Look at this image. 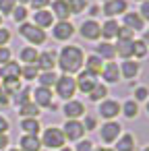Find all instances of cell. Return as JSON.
Returning <instances> with one entry per match:
<instances>
[{
  "instance_id": "obj_49",
  "label": "cell",
  "mask_w": 149,
  "mask_h": 151,
  "mask_svg": "<svg viewBox=\"0 0 149 151\" xmlns=\"http://www.w3.org/2000/svg\"><path fill=\"white\" fill-rule=\"evenodd\" d=\"M9 128H11V122H9V118L0 114V132H9Z\"/></svg>"
},
{
  "instance_id": "obj_44",
  "label": "cell",
  "mask_w": 149,
  "mask_h": 151,
  "mask_svg": "<svg viewBox=\"0 0 149 151\" xmlns=\"http://www.w3.org/2000/svg\"><path fill=\"white\" fill-rule=\"evenodd\" d=\"M9 60H13V52H11L6 46H0V64H4V62H9Z\"/></svg>"
},
{
  "instance_id": "obj_23",
  "label": "cell",
  "mask_w": 149,
  "mask_h": 151,
  "mask_svg": "<svg viewBox=\"0 0 149 151\" xmlns=\"http://www.w3.org/2000/svg\"><path fill=\"white\" fill-rule=\"evenodd\" d=\"M114 50H116V56H120L122 60L132 58V40H116Z\"/></svg>"
},
{
  "instance_id": "obj_18",
  "label": "cell",
  "mask_w": 149,
  "mask_h": 151,
  "mask_svg": "<svg viewBox=\"0 0 149 151\" xmlns=\"http://www.w3.org/2000/svg\"><path fill=\"white\" fill-rule=\"evenodd\" d=\"M101 79H104V83H118L120 81V68H118V64L112 60V62H104V68H101Z\"/></svg>"
},
{
  "instance_id": "obj_13",
  "label": "cell",
  "mask_w": 149,
  "mask_h": 151,
  "mask_svg": "<svg viewBox=\"0 0 149 151\" xmlns=\"http://www.w3.org/2000/svg\"><path fill=\"white\" fill-rule=\"evenodd\" d=\"M62 112H64L66 120H79L81 116H85V104L81 99H68V101H64Z\"/></svg>"
},
{
  "instance_id": "obj_15",
  "label": "cell",
  "mask_w": 149,
  "mask_h": 151,
  "mask_svg": "<svg viewBox=\"0 0 149 151\" xmlns=\"http://www.w3.org/2000/svg\"><path fill=\"white\" fill-rule=\"evenodd\" d=\"M56 58H58V54L54 52V50H46V52H40V56H37V68H40V73H46V70H54L56 68Z\"/></svg>"
},
{
  "instance_id": "obj_7",
  "label": "cell",
  "mask_w": 149,
  "mask_h": 151,
  "mask_svg": "<svg viewBox=\"0 0 149 151\" xmlns=\"http://www.w3.org/2000/svg\"><path fill=\"white\" fill-rule=\"evenodd\" d=\"M75 83H77V91H81V93H89L99 81H97V75H93V73H89V70H79L77 73V77H75Z\"/></svg>"
},
{
  "instance_id": "obj_55",
  "label": "cell",
  "mask_w": 149,
  "mask_h": 151,
  "mask_svg": "<svg viewBox=\"0 0 149 151\" xmlns=\"http://www.w3.org/2000/svg\"><path fill=\"white\" fill-rule=\"evenodd\" d=\"M145 112L149 114V97H147V101H145Z\"/></svg>"
},
{
  "instance_id": "obj_47",
  "label": "cell",
  "mask_w": 149,
  "mask_h": 151,
  "mask_svg": "<svg viewBox=\"0 0 149 151\" xmlns=\"http://www.w3.org/2000/svg\"><path fill=\"white\" fill-rule=\"evenodd\" d=\"M116 40H135V37H132V31H130V29H126V27H122V25H120Z\"/></svg>"
},
{
  "instance_id": "obj_56",
  "label": "cell",
  "mask_w": 149,
  "mask_h": 151,
  "mask_svg": "<svg viewBox=\"0 0 149 151\" xmlns=\"http://www.w3.org/2000/svg\"><path fill=\"white\" fill-rule=\"evenodd\" d=\"M6 151H21L19 147H13V149H6Z\"/></svg>"
},
{
  "instance_id": "obj_26",
  "label": "cell",
  "mask_w": 149,
  "mask_h": 151,
  "mask_svg": "<svg viewBox=\"0 0 149 151\" xmlns=\"http://www.w3.org/2000/svg\"><path fill=\"white\" fill-rule=\"evenodd\" d=\"M52 15H54L58 21H68L71 11H68L66 0H54V2H52Z\"/></svg>"
},
{
  "instance_id": "obj_48",
  "label": "cell",
  "mask_w": 149,
  "mask_h": 151,
  "mask_svg": "<svg viewBox=\"0 0 149 151\" xmlns=\"http://www.w3.org/2000/svg\"><path fill=\"white\" fill-rule=\"evenodd\" d=\"M143 21H149V0H143L141 2V11H139Z\"/></svg>"
},
{
  "instance_id": "obj_38",
  "label": "cell",
  "mask_w": 149,
  "mask_h": 151,
  "mask_svg": "<svg viewBox=\"0 0 149 151\" xmlns=\"http://www.w3.org/2000/svg\"><path fill=\"white\" fill-rule=\"evenodd\" d=\"M2 87L9 91V95H11V99H13V95H15L23 85H21V79H9V81H2Z\"/></svg>"
},
{
  "instance_id": "obj_54",
  "label": "cell",
  "mask_w": 149,
  "mask_h": 151,
  "mask_svg": "<svg viewBox=\"0 0 149 151\" xmlns=\"http://www.w3.org/2000/svg\"><path fill=\"white\" fill-rule=\"evenodd\" d=\"M58 151H73V149H71V147H66V145H64V147H60V149H58Z\"/></svg>"
},
{
  "instance_id": "obj_60",
  "label": "cell",
  "mask_w": 149,
  "mask_h": 151,
  "mask_svg": "<svg viewBox=\"0 0 149 151\" xmlns=\"http://www.w3.org/2000/svg\"><path fill=\"white\" fill-rule=\"evenodd\" d=\"M104 2H106V0H104Z\"/></svg>"
},
{
  "instance_id": "obj_20",
  "label": "cell",
  "mask_w": 149,
  "mask_h": 151,
  "mask_svg": "<svg viewBox=\"0 0 149 151\" xmlns=\"http://www.w3.org/2000/svg\"><path fill=\"white\" fill-rule=\"evenodd\" d=\"M135 145H137L135 134L132 132H122L114 143V151H135Z\"/></svg>"
},
{
  "instance_id": "obj_40",
  "label": "cell",
  "mask_w": 149,
  "mask_h": 151,
  "mask_svg": "<svg viewBox=\"0 0 149 151\" xmlns=\"http://www.w3.org/2000/svg\"><path fill=\"white\" fill-rule=\"evenodd\" d=\"M17 6V2L15 0H0V15H11L13 13V9Z\"/></svg>"
},
{
  "instance_id": "obj_28",
  "label": "cell",
  "mask_w": 149,
  "mask_h": 151,
  "mask_svg": "<svg viewBox=\"0 0 149 151\" xmlns=\"http://www.w3.org/2000/svg\"><path fill=\"white\" fill-rule=\"evenodd\" d=\"M87 97H89V101L99 104L101 99H106V97H108V85H106V83H97V85L87 93Z\"/></svg>"
},
{
  "instance_id": "obj_39",
  "label": "cell",
  "mask_w": 149,
  "mask_h": 151,
  "mask_svg": "<svg viewBox=\"0 0 149 151\" xmlns=\"http://www.w3.org/2000/svg\"><path fill=\"white\" fill-rule=\"evenodd\" d=\"M81 124H83L85 132H87V130H95V128H97V118H95V116L85 114V116H83V120H81Z\"/></svg>"
},
{
  "instance_id": "obj_36",
  "label": "cell",
  "mask_w": 149,
  "mask_h": 151,
  "mask_svg": "<svg viewBox=\"0 0 149 151\" xmlns=\"http://www.w3.org/2000/svg\"><path fill=\"white\" fill-rule=\"evenodd\" d=\"M27 9L25 6H21V4H17L15 9H13V13H11V17H13V21L17 23V25H21V23H25L27 21Z\"/></svg>"
},
{
  "instance_id": "obj_29",
  "label": "cell",
  "mask_w": 149,
  "mask_h": 151,
  "mask_svg": "<svg viewBox=\"0 0 149 151\" xmlns=\"http://www.w3.org/2000/svg\"><path fill=\"white\" fill-rule=\"evenodd\" d=\"M37 56H40V52H37L33 46H25V48H21V52H19V60H21L23 64H33V62H37Z\"/></svg>"
},
{
  "instance_id": "obj_37",
  "label": "cell",
  "mask_w": 149,
  "mask_h": 151,
  "mask_svg": "<svg viewBox=\"0 0 149 151\" xmlns=\"http://www.w3.org/2000/svg\"><path fill=\"white\" fill-rule=\"evenodd\" d=\"M66 4H68L71 15H81L87 9V0H66Z\"/></svg>"
},
{
  "instance_id": "obj_10",
  "label": "cell",
  "mask_w": 149,
  "mask_h": 151,
  "mask_svg": "<svg viewBox=\"0 0 149 151\" xmlns=\"http://www.w3.org/2000/svg\"><path fill=\"white\" fill-rule=\"evenodd\" d=\"M79 31H81V37L87 40V42H97V40L101 37V27H99V23L93 21V19L83 21L81 27H79Z\"/></svg>"
},
{
  "instance_id": "obj_11",
  "label": "cell",
  "mask_w": 149,
  "mask_h": 151,
  "mask_svg": "<svg viewBox=\"0 0 149 151\" xmlns=\"http://www.w3.org/2000/svg\"><path fill=\"white\" fill-rule=\"evenodd\" d=\"M62 132H64L66 141H81L85 134V128H83L81 120H66L62 124Z\"/></svg>"
},
{
  "instance_id": "obj_50",
  "label": "cell",
  "mask_w": 149,
  "mask_h": 151,
  "mask_svg": "<svg viewBox=\"0 0 149 151\" xmlns=\"http://www.w3.org/2000/svg\"><path fill=\"white\" fill-rule=\"evenodd\" d=\"M9 143H11L9 134H6V132H0V151H4V149H9Z\"/></svg>"
},
{
  "instance_id": "obj_4",
  "label": "cell",
  "mask_w": 149,
  "mask_h": 151,
  "mask_svg": "<svg viewBox=\"0 0 149 151\" xmlns=\"http://www.w3.org/2000/svg\"><path fill=\"white\" fill-rule=\"evenodd\" d=\"M19 33H21V37H25L33 48L46 44V40H48V35H46L44 29H40V27H35L33 23H27V21L19 25Z\"/></svg>"
},
{
  "instance_id": "obj_17",
  "label": "cell",
  "mask_w": 149,
  "mask_h": 151,
  "mask_svg": "<svg viewBox=\"0 0 149 151\" xmlns=\"http://www.w3.org/2000/svg\"><path fill=\"white\" fill-rule=\"evenodd\" d=\"M0 79L9 81V79H21V66L15 60H9L4 64H0Z\"/></svg>"
},
{
  "instance_id": "obj_58",
  "label": "cell",
  "mask_w": 149,
  "mask_h": 151,
  "mask_svg": "<svg viewBox=\"0 0 149 151\" xmlns=\"http://www.w3.org/2000/svg\"><path fill=\"white\" fill-rule=\"evenodd\" d=\"M0 27H2V15H0Z\"/></svg>"
},
{
  "instance_id": "obj_32",
  "label": "cell",
  "mask_w": 149,
  "mask_h": 151,
  "mask_svg": "<svg viewBox=\"0 0 149 151\" xmlns=\"http://www.w3.org/2000/svg\"><path fill=\"white\" fill-rule=\"evenodd\" d=\"M27 101H31V87H21V89L13 95V104H15L17 108H21V106H25Z\"/></svg>"
},
{
  "instance_id": "obj_51",
  "label": "cell",
  "mask_w": 149,
  "mask_h": 151,
  "mask_svg": "<svg viewBox=\"0 0 149 151\" xmlns=\"http://www.w3.org/2000/svg\"><path fill=\"white\" fill-rule=\"evenodd\" d=\"M143 42H145V44H147V48H149V29L143 33Z\"/></svg>"
},
{
  "instance_id": "obj_34",
  "label": "cell",
  "mask_w": 149,
  "mask_h": 151,
  "mask_svg": "<svg viewBox=\"0 0 149 151\" xmlns=\"http://www.w3.org/2000/svg\"><path fill=\"white\" fill-rule=\"evenodd\" d=\"M17 110H19V116H23V118H37L40 112H42V108H37L33 101H27L25 106H21Z\"/></svg>"
},
{
  "instance_id": "obj_31",
  "label": "cell",
  "mask_w": 149,
  "mask_h": 151,
  "mask_svg": "<svg viewBox=\"0 0 149 151\" xmlns=\"http://www.w3.org/2000/svg\"><path fill=\"white\" fill-rule=\"evenodd\" d=\"M56 79H58V75H56L54 70H46V73H40V75H37L40 87H46V89H52V87L56 85Z\"/></svg>"
},
{
  "instance_id": "obj_30",
  "label": "cell",
  "mask_w": 149,
  "mask_h": 151,
  "mask_svg": "<svg viewBox=\"0 0 149 151\" xmlns=\"http://www.w3.org/2000/svg\"><path fill=\"white\" fill-rule=\"evenodd\" d=\"M120 112H122L124 118L132 120L135 116H139V101H135V99H126V101L120 106Z\"/></svg>"
},
{
  "instance_id": "obj_42",
  "label": "cell",
  "mask_w": 149,
  "mask_h": 151,
  "mask_svg": "<svg viewBox=\"0 0 149 151\" xmlns=\"http://www.w3.org/2000/svg\"><path fill=\"white\" fill-rule=\"evenodd\" d=\"M147 97H149V89L147 87H137L135 89V101H147Z\"/></svg>"
},
{
  "instance_id": "obj_53",
  "label": "cell",
  "mask_w": 149,
  "mask_h": 151,
  "mask_svg": "<svg viewBox=\"0 0 149 151\" xmlns=\"http://www.w3.org/2000/svg\"><path fill=\"white\" fill-rule=\"evenodd\" d=\"M95 151H114V149H110V147H99V149H95Z\"/></svg>"
},
{
  "instance_id": "obj_35",
  "label": "cell",
  "mask_w": 149,
  "mask_h": 151,
  "mask_svg": "<svg viewBox=\"0 0 149 151\" xmlns=\"http://www.w3.org/2000/svg\"><path fill=\"white\" fill-rule=\"evenodd\" d=\"M37 75H40V68H37L35 62H33V64H23V66H21V79H25V81H35Z\"/></svg>"
},
{
  "instance_id": "obj_41",
  "label": "cell",
  "mask_w": 149,
  "mask_h": 151,
  "mask_svg": "<svg viewBox=\"0 0 149 151\" xmlns=\"http://www.w3.org/2000/svg\"><path fill=\"white\" fill-rule=\"evenodd\" d=\"M73 151H95V145L89 139H81V141H77V147Z\"/></svg>"
},
{
  "instance_id": "obj_52",
  "label": "cell",
  "mask_w": 149,
  "mask_h": 151,
  "mask_svg": "<svg viewBox=\"0 0 149 151\" xmlns=\"http://www.w3.org/2000/svg\"><path fill=\"white\" fill-rule=\"evenodd\" d=\"M15 2H19L21 6H25V4H29V0H15Z\"/></svg>"
},
{
  "instance_id": "obj_5",
  "label": "cell",
  "mask_w": 149,
  "mask_h": 151,
  "mask_svg": "<svg viewBox=\"0 0 149 151\" xmlns=\"http://www.w3.org/2000/svg\"><path fill=\"white\" fill-rule=\"evenodd\" d=\"M31 101L37 106V108H46V110H56L58 106L54 104V93L52 89H46V87H35L31 89Z\"/></svg>"
},
{
  "instance_id": "obj_9",
  "label": "cell",
  "mask_w": 149,
  "mask_h": 151,
  "mask_svg": "<svg viewBox=\"0 0 149 151\" xmlns=\"http://www.w3.org/2000/svg\"><path fill=\"white\" fill-rule=\"evenodd\" d=\"M97 114L104 118V120H114L118 114H120V104L116 99H101L97 104Z\"/></svg>"
},
{
  "instance_id": "obj_14",
  "label": "cell",
  "mask_w": 149,
  "mask_h": 151,
  "mask_svg": "<svg viewBox=\"0 0 149 151\" xmlns=\"http://www.w3.org/2000/svg\"><path fill=\"white\" fill-rule=\"evenodd\" d=\"M118 68H120V79H126V81H135L139 77V73H141L139 62L132 60V58L122 60V64H118Z\"/></svg>"
},
{
  "instance_id": "obj_46",
  "label": "cell",
  "mask_w": 149,
  "mask_h": 151,
  "mask_svg": "<svg viewBox=\"0 0 149 151\" xmlns=\"http://www.w3.org/2000/svg\"><path fill=\"white\" fill-rule=\"evenodd\" d=\"M52 0H29V4L33 6V11H44Z\"/></svg>"
},
{
  "instance_id": "obj_27",
  "label": "cell",
  "mask_w": 149,
  "mask_h": 151,
  "mask_svg": "<svg viewBox=\"0 0 149 151\" xmlns=\"http://www.w3.org/2000/svg\"><path fill=\"white\" fill-rule=\"evenodd\" d=\"M83 64H85V70H89V73L97 75V77H99V73H101V68H104V60H101L97 54H91V56H87Z\"/></svg>"
},
{
  "instance_id": "obj_33",
  "label": "cell",
  "mask_w": 149,
  "mask_h": 151,
  "mask_svg": "<svg viewBox=\"0 0 149 151\" xmlns=\"http://www.w3.org/2000/svg\"><path fill=\"white\" fill-rule=\"evenodd\" d=\"M149 54V48L143 40H132V58L135 60H143Z\"/></svg>"
},
{
  "instance_id": "obj_45",
  "label": "cell",
  "mask_w": 149,
  "mask_h": 151,
  "mask_svg": "<svg viewBox=\"0 0 149 151\" xmlns=\"http://www.w3.org/2000/svg\"><path fill=\"white\" fill-rule=\"evenodd\" d=\"M11 29H6V27H0V46H6L9 42H11Z\"/></svg>"
},
{
  "instance_id": "obj_57",
  "label": "cell",
  "mask_w": 149,
  "mask_h": 151,
  "mask_svg": "<svg viewBox=\"0 0 149 151\" xmlns=\"http://www.w3.org/2000/svg\"><path fill=\"white\" fill-rule=\"evenodd\" d=\"M141 151H149V145H145V147H143V149H141Z\"/></svg>"
},
{
  "instance_id": "obj_6",
  "label": "cell",
  "mask_w": 149,
  "mask_h": 151,
  "mask_svg": "<svg viewBox=\"0 0 149 151\" xmlns=\"http://www.w3.org/2000/svg\"><path fill=\"white\" fill-rule=\"evenodd\" d=\"M120 134H122V124L116 122V120H106V122L101 124V128H99V139H101V143H106V145L116 143V139H118Z\"/></svg>"
},
{
  "instance_id": "obj_16",
  "label": "cell",
  "mask_w": 149,
  "mask_h": 151,
  "mask_svg": "<svg viewBox=\"0 0 149 151\" xmlns=\"http://www.w3.org/2000/svg\"><path fill=\"white\" fill-rule=\"evenodd\" d=\"M122 27L130 29L132 33H135V31H143V29H145V21L141 19L139 13H124V17H122Z\"/></svg>"
},
{
  "instance_id": "obj_3",
  "label": "cell",
  "mask_w": 149,
  "mask_h": 151,
  "mask_svg": "<svg viewBox=\"0 0 149 151\" xmlns=\"http://www.w3.org/2000/svg\"><path fill=\"white\" fill-rule=\"evenodd\" d=\"M54 93L68 101V99H75V93H77V83H75V77L71 75H58L56 79V85H54Z\"/></svg>"
},
{
  "instance_id": "obj_12",
  "label": "cell",
  "mask_w": 149,
  "mask_h": 151,
  "mask_svg": "<svg viewBox=\"0 0 149 151\" xmlns=\"http://www.w3.org/2000/svg\"><path fill=\"white\" fill-rule=\"evenodd\" d=\"M128 9V2L126 0H106L104 6H101V13L108 17V19H114L118 15H124Z\"/></svg>"
},
{
  "instance_id": "obj_43",
  "label": "cell",
  "mask_w": 149,
  "mask_h": 151,
  "mask_svg": "<svg viewBox=\"0 0 149 151\" xmlns=\"http://www.w3.org/2000/svg\"><path fill=\"white\" fill-rule=\"evenodd\" d=\"M9 106H11V95L2 87V83H0V108H9Z\"/></svg>"
},
{
  "instance_id": "obj_21",
  "label": "cell",
  "mask_w": 149,
  "mask_h": 151,
  "mask_svg": "<svg viewBox=\"0 0 149 151\" xmlns=\"http://www.w3.org/2000/svg\"><path fill=\"white\" fill-rule=\"evenodd\" d=\"M52 23H54V15L50 13V11H35L33 13V25L35 27H40V29H48V27H52Z\"/></svg>"
},
{
  "instance_id": "obj_2",
  "label": "cell",
  "mask_w": 149,
  "mask_h": 151,
  "mask_svg": "<svg viewBox=\"0 0 149 151\" xmlns=\"http://www.w3.org/2000/svg\"><path fill=\"white\" fill-rule=\"evenodd\" d=\"M40 141H42V147H46V149H60V147L66 145V139H64V132H62L60 126H48V128H44Z\"/></svg>"
},
{
  "instance_id": "obj_19",
  "label": "cell",
  "mask_w": 149,
  "mask_h": 151,
  "mask_svg": "<svg viewBox=\"0 0 149 151\" xmlns=\"http://www.w3.org/2000/svg\"><path fill=\"white\" fill-rule=\"evenodd\" d=\"M19 149L21 151H42L40 134H23L19 139Z\"/></svg>"
},
{
  "instance_id": "obj_59",
  "label": "cell",
  "mask_w": 149,
  "mask_h": 151,
  "mask_svg": "<svg viewBox=\"0 0 149 151\" xmlns=\"http://www.w3.org/2000/svg\"><path fill=\"white\" fill-rule=\"evenodd\" d=\"M139 2H143V0H139Z\"/></svg>"
},
{
  "instance_id": "obj_25",
  "label": "cell",
  "mask_w": 149,
  "mask_h": 151,
  "mask_svg": "<svg viewBox=\"0 0 149 151\" xmlns=\"http://www.w3.org/2000/svg\"><path fill=\"white\" fill-rule=\"evenodd\" d=\"M19 126H21L23 134H40L42 132V124L37 118H21Z\"/></svg>"
},
{
  "instance_id": "obj_24",
  "label": "cell",
  "mask_w": 149,
  "mask_h": 151,
  "mask_svg": "<svg viewBox=\"0 0 149 151\" xmlns=\"http://www.w3.org/2000/svg\"><path fill=\"white\" fill-rule=\"evenodd\" d=\"M101 27V37H104V42H110V40H114L116 35H118V29H120V25H118V21L116 19H108L104 25H99Z\"/></svg>"
},
{
  "instance_id": "obj_1",
  "label": "cell",
  "mask_w": 149,
  "mask_h": 151,
  "mask_svg": "<svg viewBox=\"0 0 149 151\" xmlns=\"http://www.w3.org/2000/svg\"><path fill=\"white\" fill-rule=\"evenodd\" d=\"M83 62H85V54L79 46L60 48L58 58H56V66L62 70V75H71V77H75L79 70H83Z\"/></svg>"
},
{
  "instance_id": "obj_22",
  "label": "cell",
  "mask_w": 149,
  "mask_h": 151,
  "mask_svg": "<svg viewBox=\"0 0 149 151\" xmlns=\"http://www.w3.org/2000/svg\"><path fill=\"white\" fill-rule=\"evenodd\" d=\"M95 54H97L104 62H112V60L116 58L114 44H110V42H101V44H97V46H95Z\"/></svg>"
},
{
  "instance_id": "obj_8",
  "label": "cell",
  "mask_w": 149,
  "mask_h": 151,
  "mask_svg": "<svg viewBox=\"0 0 149 151\" xmlns=\"http://www.w3.org/2000/svg\"><path fill=\"white\" fill-rule=\"evenodd\" d=\"M75 35V25L71 21H58L52 25V37L58 42H68Z\"/></svg>"
}]
</instances>
